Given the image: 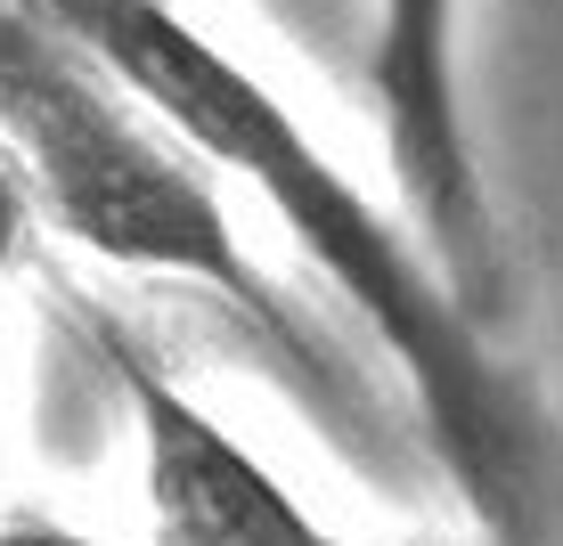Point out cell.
<instances>
[{
	"label": "cell",
	"instance_id": "6da1fadb",
	"mask_svg": "<svg viewBox=\"0 0 563 546\" xmlns=\"http://www.w3.org/2000/svg\"><path fill=\"white\" fill-rule=\"evenodd\" d=\"M42 16L90 66H107L140 107L164 114L197 155L245 171L262 188L269 212L310 245V261L367 310L384 350L409 367L424 441H433L441 473L457 481V498L482 514V531L498 546H539V416H531V400L498 376L482 326L450 302L441 269L310 147V131L278 107V90H262L238 57H221L172 9L82 0V9H42Z\"/></svg>",
	"mask_w": 563,
	"mask_h": 546
},
{
	"label": "cell",
	"instance_id": "7a4b0ae2",
	"mask_svg": "<svg viewBox=\"0 0 563 546\" xmlns=\"http://www.w3.org/2000/svg\"><path fill=\"white\" fill-rule=\"evenodd\" d=\"M131 107L140 99L107 66H90L42 9L0 16V114H9V140L25 147L42 212L114 269H155V278L205 286L229 310V326L245 335V350L310 416V433L335 457H352V473L393 490L409 465H400V433H393L384 392L367 376H352V359H335V343L238 245L205 164H188L180 147L140 131Z\"/></svg>",
	"mask_w": 563,
	"mask_h": 546
},
{
	"label": "cell",
	"instance_id": "3957f363",
	"mask_svg": "<svg viewBox=\"0 0 563 546\" xmlns=\"http://www.w3.org/2000/svg\"><path fill=\"white\" fill-rule=\"evenodd\" d=\"M450 25L457 16L433 9V0L384 9L360 82L384 114V155H393V180L417 212V237L433 245L441 286L490 335L498 310H507V253H498L490 204H482V180H474V147H465V123H457Z\"/></svg>",
	"mask_w": 563,
	"mask_h": 546
},
{
	"label": "cell",
	"instance_id": "277c9868",
	"mask_svg": "<svg viewBox=\"0 0 563 546\" xmlns=\"http://www.w3.org/2000/svg\"><path fill=\"white\" fill-rule=\"evenodd\" d=\"M74 310H82L90 343H99L107 376L123 383L131 424H140L155 546H360V538L319 531L254 448L147 359L123 319H107L99 302H74Z\"/></svg>",
	"mask_w": 563,
	"mask_h": 546
},
{
	"label": "cell",
	"instance_id": "5b68a950",
	"mask_svg": "<svg viewBox=\"0 0 563 546\" xmlns=\"http://www.w3.org/2000/svg\"><path fill=\"white\" fill-rule=\"evenodd\" d=\"M0 546H114V538H82V531H66V522H49V514H33V505H16L9 531H0Z\"/></svg>",
	"mask_w": 563,
	"mask_h": 546
}]
</instances>
